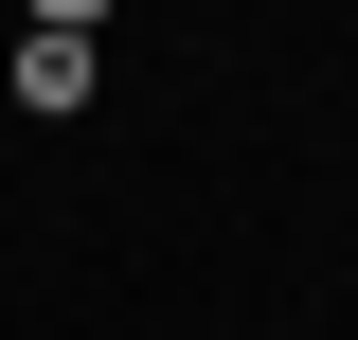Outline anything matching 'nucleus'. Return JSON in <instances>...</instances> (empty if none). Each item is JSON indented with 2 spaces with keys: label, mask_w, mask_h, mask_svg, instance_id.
Instances as JSON below:
<instances>
[{
  "label": "nucleus",
  "mask_w": 358,
  "mask_h": 340,
  "mask_svg": "<svg viewBox=\"0 0 358 340\" xmlns=\"http://www.w3.org/2000/svg\"><path fill=\"white\" fill-rule=\"evenodd\" d=\"M0 72H18V108H72V90L108 72V18H90V0H54V18H36L18 54H0Z\"/></svg>",
  "instance_id": "1"
}]
</instances>
